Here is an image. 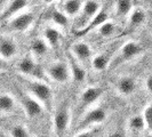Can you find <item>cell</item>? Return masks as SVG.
Returning a JSON list of instances; mask_svg holds the SVG:
<instances>
[{"label":"cell","mask_w":152,"mask_h":137,"mask_svg":"<svg viewBox=\"0 0 152 137\" xmlns=\"http://www.w3.org/2000/svg\"><path fill=\"white\" fill-rule=\"evenodd\" d=\"M143 50H144V48L140 42L134 41V40H129V41L125 42L124 45H121L119 50L114 54L109 68H114L115 66H119L126 62L133 61L134 58L138 57L143 53Z\"/></svg>","instance_id":"obj_1"},{"label":"cell","mask_w":152,"mask_h":137,"mask_svg":"<svg viewBox=\"0 0 152 137\" xmlns=\"http://www.w3.org/2000/svg\"><path fill=\"white\" fill-rule=\"evenodd\" d=\"M26 88L29 89L31 95L44 105L46 110H52L54 95L52 88L48 85L38 79H30L26 80Z\"/></svg>","instance_id":"obj_2"},{"label":"cell","mask_w":152,"mask_h":137,"mask_svg":"<svg viewBox=\"0 0 152 137\" xmlns=\"http://www.w3.org/2000/svg\"><path fill=\"white\" fill-rule=\"evenodd\" d=\"M71 121V112L66 102H63L54 113L53 126L56 135L62 136L68 131Z\"/></svg>","instance_id":"obj_3"},{"label":"cell","mask_w":152,"mask_h":137,"mask_svg":"<svg viewBox=\"0 0 152 137\" xmlns=\"http://www.w3.org/2000/svg\"><path fill=\"white\" fill-rule=\"evenodd\" d=\"M107 111L103 107H94L84 115V118L81 119L78 126V130L81 131V130L99 126L101 123H103L107 120Z\"/></svg>","instance_id":"obj_4"},{"label":"cell","mask_w":152,"mask_h":137,"mask_svg":"<svg viewBox=\"0 0 152 137\" xmlns=\"http://www.w3.org/2000/svg\"><path fill=\"white\" fill-rule=\"evenodd\" d=\"M47 76L49 77L52 80L58 84H64L70 80L71 78V72H70V68L69 64L65 62H55L52 65H49L47 70Z\"/></svg>","instance_id":"obj_5"},{"label":"cell","mask_w":152,"mask_h":137,"mask_svg":"<svg viewBox=\"0 0 152 137\" xmlns=\"http://www.w3.org/2000/svg\"><path fill=\"white\" fill-rule=\"evenodd\" d=\"M17 71L25 77H31L36 79H41V68L36 61V57L32 55H26L20 60L17 64Z\"/></svg>","instance_id":"obj_6"},{"label":"cell","mask_w":152,"mask_h":137,"mask_svg":"<svg viewBox=\"0 0 152 137\" xmlns=\"http://www.w3.org/2000/svg\"><path fill=\"white\" fill-rule=\"evenodd\" d=\"M21 106L28 118L34 119L44 113L45 107L37 98L32 95H22L21 97Z\"/></svg>","instance_id":"obj_7"},{"label":"cell","mask_w":152,"mask_h":137,"mask_svg":"<svg viewBox=\"0 0 152 137\" xmlns=\"http://www.w3.org/2000/svg\"><path fill=\"white\" fill-rule=\"evenodd\" d=\"M102 94H103V88H101V87H95V86L87 87L79 97V104H78L79 112L88 109L94 103H96L99 97L102 96Z\"/></svg>","instance_id":"obj_8"},{"label":"cell","mask_w":152,"mask_h":137,"mask_svg":"<svg viewBox=\"0 0 152 137\" xmlns=\"http://www.w3.org/2000/svg\"><path fill=\"white\" fill-rule=\"evenodd\" d=\"M99 9H101V4L96 0H88L85 2L81 8V12L79 13L80 16L78 20V26L80 28V30L91 22V18L99 12Z\"/></svg>","instance_id":"obj_9"},{"label":"cell","mask_w":152,"mask_h":137,"mask_svg":"<svg viewBox=\"0 0 152 137\" xmlns=\"http://www.w3.org/2000/svg\"><path fill=\"white\" fill-rule=\"evenodd\" d=\"M33 21H34V16L30 12L22 13L18 15L16 14L9 21V29L12 31H15V32H23L30 28Z\"/></svg>","instance_id":"obj_10"},{"label":"cell","mask_w":152,"mask_h":137,"mask_svg":"<svg viewBox=\"0 0 152 137\" xmlns=\"http://www.w3.org/2000/svg\"><path fill=\"white\" fill-rule=\"evenodd\" d=\"M115 90L118 91L124 97L132 96L137 89V81L134 77L132 76H122L120 77L114 85Z\"/></svg>","instance_id":"obj_11"},{"label":"cell","mask_w":152,"mask_h":137,"mask_svg":"<svg viewBox=\"0 0 152 137\" xmlns=\"http://www.w3.org/2000/svg\"><path fill=\"white\" fill-rule=\"evenodd\" d=\"M26 5H28V0H10L0 13V22L14 17L16 14L22 12L26 7Z\"/></svg>","instance_id":"obj_12"},{"label":"cell","mask_w":152,"mask_h":137,"mask_svg":"<svg viewBox=\"0 0 152 137\" xmlns=\"http://www.w3.org/2000/svg\"><path fill=\"white\" fill-rule=\"evenodd\" d=\"M69 60V68H70V72H71V78L76 81V82H83L86 79V70H85L84 65L81 64V62L78 58L73 56V54L70 53L68 55Z\"/></svg>","instance_id":"obj_13"},{"label":"cell","mask_w":152,"mask_h":137,"mask_svg":"<svg viewBox=\"0 0 152 137\" xmlns=\"http://www.w3.org/2000/svg\"><path fill=\"white\" fill-rule=\"evenodd\" d=\"M18 46L15 40L8 37H0V57L4 60H10L17 54Z\"/></svg>","instance_id":"obj_14"},{"label":"cell","mask_w":152,"mask_h":137,"mask_svg":"<svg viewBox=\"0 0 152 137\" xmlns=\"http://www.w3.org/2000/svg\"><path fill=\"white\" fill-rule=\"evenodd\" d=\"M71 53L73 54V56L78 58L81 63L91 61V56H93L91 46L84 41H78L76 44H73L71 47Z\"/></svg>","instance_id":"obj_15"},{"label":"cell","mask_w":152,"mask_h":137,"mask_svg":"<svg viewBox=\"0 0 152 137\" xmlns=\"http://www.w3.org/2000/svg\"><path fill=\"white\" fill-rule=\"evenodd\" d=\"M114 54L115 52H105V53L96 55L94 58H91V68L97 72H102L107 70L111 64Z\"/></svg>","instance_id":"obj_16"},{"label":"cell","mask_w":152,"mask_h":137,"mask_svg":"<svg viewBox=\"0 0 152 137\" xmlns=\"http://www.w3.org/2000/svg\"><path fill=\"white\" fill-rule=\"evenodd\" d=\"M107 20H109V15H107V10L105 9H99V13L91 20V22L88 23L85 28H83L81 30H79L78 34H86V33H88L91 30L97 29L101 24H103Z\"/></svg>","instance_id":"obj_17"},{"label":"cell","mask_w":152,"mask_h":137,"mask_svg":"<svg viewBox=\"0 0 152 137\" xmlns=\"http://www.w3.org/2000/svg\"><path fill=\"white\" fill-rule=\"evenodd\" d=\"M30 48L32 55L36 58H41L48 54L49 45L47 44V41L44 38H36L31 41Z\"/></svg>","instance_id":"obj_18"},{"label":"cell","mask_w":152,"mask_h":137,"mask_svg":"<svg viewBox=\"0 0 152 137\" xmlns=\"http://www.w3.org/2000/svg\"><path fill=\"white\" fill-rule=\"evenodd\" d=\"M146 21V13L142 8H135L128 15V24L130 29H137L142 26Z\"/></svg>","instance_id":"obj_19"},{"label":"cell","mask_w":152,"mask_h":137,"mask_svg":"<svg viewBox=\"0 0 152 137\" xmlns=\"http://www.w3.org/2000/svg\"><path fill=\"white\" fill-rule=\"evenodd\" d=\"M127 127H128V130L133 134H141L143 133L145 129H146V126H145V121L144 118L142 114H134L132 115L128 121H127Z\"/></svg>","instance_id":"obj_20"},{"label":"cell","mask_w":152,"mask_h":137,"mask_svg":"<svg viewBox=\"0 0 152 137\" xmlns=\"http://www.w3.org/2000/svg\"><path fill=\"white\" fill-rule=\"evenodd\" d=\"M61 32L57 29L53 28V26H47L44 30V39L47 41V44L49 45V47L57 48L60 46V44H61Z\"/></svg>","instance_id":"obj_21"},{"label":"cell","mask_w":152,"mask_h":137,"mask_svg":"<svg viewBox=\"0 0 152 137\" xmlns=\"http://www.w3.org/2000/svg\"><path fill=\"white\" fill-rule=\"evenodd\" d=\"M83 6H84L83 0H65L63 4V12L69 17H73L79 15Z\"/></svg>","instance_id":"obj_22"},{"label":"cell","mask_w":152,"mask_h":137,"mask_svg":"<svg viewBox=\"0 0 152 137\" xmlns=\"http://www.w3.org/2000/svg\"><path fill=\"white\" fill-rule=\"evenodd\" d=\"M16 107V102L9 94H0V113L9 114Z\"/></svg>","instance_id":"obj_23"},{"label":"cell","mask_w":152,"mask_h":137,"mask_svg":"<svg viewBox=\"0 0 152 137\" xmlns=\"http://www.w3.org/2000/svg\"><path fill=\"white\" fill-rule=\"evenodd\" d=\"M115 30H117V26H115L114 22L107 20L97 28V34L101 38H111L115 33Z\"/></svg>","instance_id":"obj_24"},{"label":"cell","mask_w":152,"mask_h":137,"mask_svg":"<svg viewBox=\"0 0 152 137\" xmlns=\"http://www.w3.org/2000/svg\"><path fill=\"white\" fill-rule=\"evenodd\" d=\"M133 10V1L132 0H117L115 2V13L120 17H126Z\"/></svg>","instance_id":"obj_25"},{"label":"cell","mask_w":152,"mask_h":137,"mask_svg":"<svg viewBox=\"0 0 152 137\" xmlns=\"http://www.w3.org/2000/svg\"><path fill=\"white\" fill-rule=\"evenodd\" d=\"M52 21H53L56 25H60V26H68L69 25V16L61 10H57V9H54L52 12Z\"/></svg>","instance_id":"obj_26"},{"label":"cell","mask_w":152,"mask_h":137,"mask_svg":"<svg viewBox=\"0 0 152 137\" xmlns=\"http://www.w3.org/2000/svg\"><path fill=\"white\" fill-rule=\"evenodd\" d=\"M9 133H10V136L13 137H29L30 136V131L29 129L22 125V123H16L14 125L10 130H9Z\"/></svg>","instance_id":"obj_27"},{"label":"cell","mask_w":152,"mask_h":137,"mask_svg":"<svg viewBox=\"0 0 152 137\" xmlns=\"http://www.w3.org/2000/svg\"><path fill=\"white\" fill-rule=\"evenodd\" d=\"M142 115H143V118H144L146 130L152 134V102L149 103V104L145 106V109L143 110Z\"/></svg>","instance_id":"obj_28"},{"label":"cell","mask_w":152,"mask_h":137,"mask_svg":"<svg viewBox=\"0 0 152 137\" xmlns=\"http://www.w3.org/2000/svg\"><path fill=\"white\" fill-rule=\"evenodd\" d=\"M145 89H146V91L150 94V95H152V74H150V76H148V78L145 79Z\"/></svg>","instance_id":"obj_29"},{"label":"cell","mask_w":152,"mask_h":137,"mask_svg":"<svg viewBox=\"0 0 152 137\" xmlns=\"http://www.w3.org/2000/svg\"><path fill=\"white\" fill-rule=\"evenodd\" d=\"M6 68V60H4L2 57H0V70Z\"/></svg>","instance_id":"obj_30"},{"label":"cell","mask_w":152,"mask_h":137,"mask_svg":"<svg viewBox=\"0 0 152 137\" xmlns=\"http://www.w3.org/2000/svg\"><path fill=\"white\" fill-rule=\"evenodd\" d=\"M6 2H7V0H0V13H1V12H2V9L5 8Z\"/></svg>","instance_id":"obj_31"},{"label":"cell","mask_w":152,"mask_h":137,"mask_svg":"<svg viewBox=\"0 0 152 137\" xmlns=\"http://www.w3.org/2000/svg\"><path fill=\"white\" fill-rule=\"evenodd\" d=\"M42 1H45V2H52L54 0H42Z\"/></svg>","instance_id":"obj_32"}]
</instances>
